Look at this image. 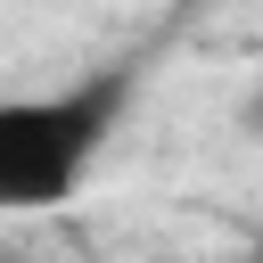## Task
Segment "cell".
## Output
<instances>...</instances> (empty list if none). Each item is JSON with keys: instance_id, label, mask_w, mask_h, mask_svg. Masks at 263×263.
<instances>
[{"instance_id": "cell-1", "label": "cell", "mask_w": 263, "mask_h": 263, "mask_svg": "<svg viewBox=\"0 0 263 263\" xmlns=\"http://www.w3.org/2000/svg\"><path fill=\"white\" fill-rule=\"evenodd\" d=\"M140 107V66H90L66 90H33V99H0V214H49L66 205L90 164L107 156V140L123 132V115Z\"/></svg>"}, {"instance_id": "cell-2", "label": "cell", "mask_w": 263, "mask_h": 263, "mask_svg": "<svg viewBox=\"0 0 263 263\" xmlns=\"http://www.w3.org/2000/svg\"><path fill=\"white\" fill-rule=\"evenodd\" d=\"M247 263H263V238H255V255H247Z\"/></svg>"}, {"instance_id": "cell-3", "label": "cell", "mask_w": 263, "mask_h": 263, "mask_svg": "<svg viewBox=\"0 0 263 263\" xmlns=\"http://www.w3.org/2000/svg\"><path fill=\"white\" fill-rule=\"evenodd\" d=\"M0 263H16V255H0Z\"/></svg>"}]
</instances>
